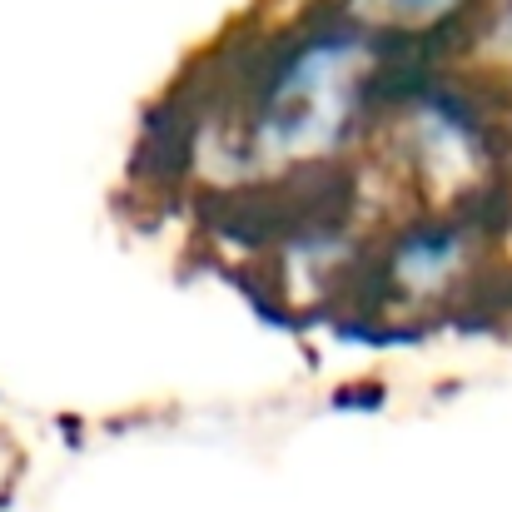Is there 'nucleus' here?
Masks as SVG:
<instances>
[{
	"label": "nucleus",
	"mask_w": 512,
	"mask_h": 512,
	"mask_svg": "<svg viewBox=\"0 0 512 512\" xmlns=\"http://www.w3.org/2000/svg\"><path fill=\"white\" fill-rule=\"evenodd\" d=\"M483 269V224L468 214V204L428 209L418 204L408 219H398L373 254L358 259V274H368L373 304L368 314H423L433 304L458 299V289Z\"/></svg>",
	"instance_id": "nucleus-1"
},
{
	"label": "nucleus",
	"mask_w": 512,
	"mask_h": 512,
	"mask_svg": "<svg viewBox=\"0 0 512 512\" xmlns=\"http://www.w3.org/2000/svg\"><path fill=\"white\" fill-rule=\"evenodd\" d=\"M508 155H512V140H508Z\"/></svg>",
	"instance_id": "nucleus-3"
},
{
	"label": "nucleus",
	"mask_w": 512,
	"mask_h": 512,
	"mask_svg": "<svg viewBox=\"0 0 512 512\" xmlns=\"http://www.w3.org/2000/svg\"><path fill=\"white\" fill-rule=\"evenodd\" d=\"M324 5H334L339 15L358 20L363 30L383 40L418 45V50L438 45L443 30L463 25L478 10V0H324Z\"/></svg>",
	"instance_id": "nucleus-2"
}]
</instances>
